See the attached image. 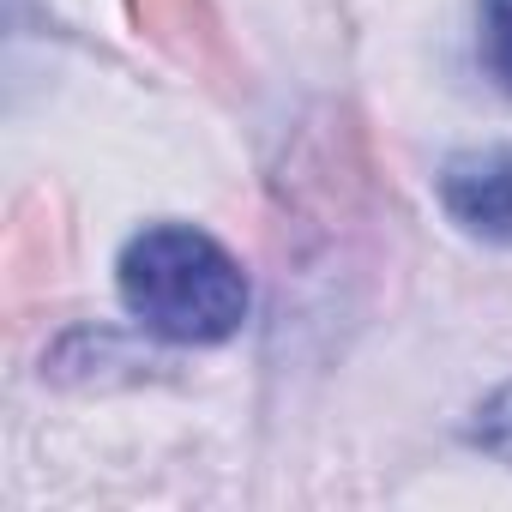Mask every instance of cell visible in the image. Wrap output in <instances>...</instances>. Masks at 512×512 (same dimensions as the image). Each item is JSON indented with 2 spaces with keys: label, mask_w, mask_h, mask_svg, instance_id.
<instances>
[{
  "label": "cell",
  "mask_w": 512,
  "mask_h": 512,
  "mask_svg": "<svg viewBox=\"0 0 512 512\" xmlns=\"http://www.w3.org/2000/svg\"><path fill=\"white\" fill-rule=\"evenodd\" d=\"M121 302L169 344H223L247 320V278L187 223H151L121 247Z\"/></svg>",
  "instance_id": "obj_1"
},
{
  "label": "cell",
  "mask_w": 512,
  "mask_h": 512,
  "mask_svg": "<svg viewBox=\"0 0 512 512\" xmlns=\"http://www.w3.org/2000/svg\"><path fill=\"white\" fill-rule=\"evenodd\" d=\"M440 205L452 211L464 235L512 241V145L458 151L440 169Z\"/></svg>",
  "instance_id": "obj_2"
},
{
  "label": "cell",
  "mask_w": 512,
  "mask_h": 512,
  "mask_svg": "<svg viewBox=\"0 0 512 512\" xmlns=\"http://www.w3.org/2000/svg\"><path fill=\"white\" fill-rule=\"evenodd\" d=\"M133 25L187 73L223 85L235 73V55H229V37H223V19L211 0H127Z\"/></svg>",
  "instance_id": "obj_3"
},
{
  "label": "cell",
  "mask_w": 512,
  "mask_h": 512,
  "mask_svg": "<svg viewBox=\"0 0 512 512\" xmlns=\"http://www.w3.org/2000/svg\"><path fill=\"white\" fill-rule=\"evenodd\" d=\"M482 67L512 91V0H482Z\"/></svg>",
  "instance_id": "obj_4"
},
{
  "label": "cell",
  "mask_w": 512,
  "mask_h": 512,
  "mask_svg": "<svg viewBox=\"0 0 512 512\" xmlns=\"http://www.w3.org/2000/svg\"><path fill=\"white\" fill-rule=\"evenodd\" d=\"M470 446H482L488 458L512 464V386H500V392L470 416Z\"/></svg>",
  "instance_id": "obj_5"
}]
</instances>
